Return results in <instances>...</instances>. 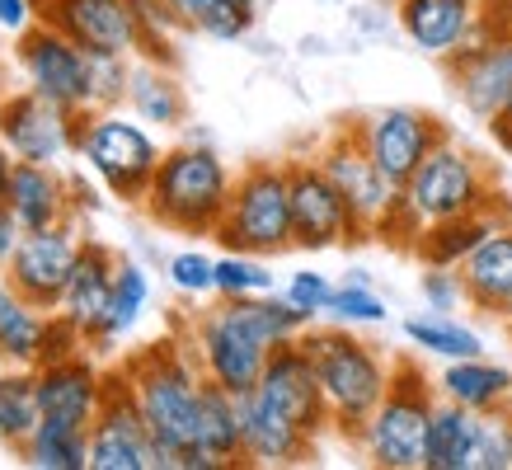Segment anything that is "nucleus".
Wrapping results in <instances>:
<instances>
[{"instance_id":"31","label":"nucleus","mask_w":512,"mask_h":470,"mask_svg":"<svg viewBox=\"0 0 512 470\" xmlns=\"http://www.w3.org/2000/svg\"><path fill=\"white\" fill-rule=\"evenodd\" d=\"M24 466L33 470H90V428L71 419H38L29 442L19 447Z\"/></svg>"},{"instance_id":"46","label":"nucleus","mask_w":512,"mask_h":470,"mask_svg":"<svg viewBox=\"0 0 512 470\" xmlns=\"http://www.w3.org/2000/svg\"><path fill=\"white\" fill-rule=\"evenodd\" d=\"M489 132H494V141L512 156V94H508V104H503V109L489 118Z\"/></svg>"},{"instance_id":"12","label":"nucleus","mask_w":512,"mask_h":470,"mask_svg":"<svg viewBox=\"0 0 512 470\" xmlns=\"http://www.w3.org/2000/svg\"><path fill=\"white\" fill-rule=\"evenodd\" d=\"M0 141L10 146L15 160L33 165H62L76 156V109L52 104L38 90H10L0 99Z\"/></svg>"},{"instance_id":"24","label":"nucleus","mask_w":512,"mask_h":470,"mask_svg":"<svg viewBox=\"0 0 512 470\" xmlns=\"http://www.w3.org/2000/svg\"><path fill=\"white\" fill-rule=\"evenodd\" d=\"M5 207L15 212L24 231H47L57 221H76L66 174H57V165H33V160H15V174L5 184Z\"/></svg>"},{"instance_id":"25","label":"nucleus","mask_w":512,"mask_h":470,"mask_svg":"<svg viewBox=\"0 0 512 470\" xmlns=\"http://www.w3.org/2000/svg\"><path fill=\"white\" fill-rule=\"evenodd\" d=\"M503 221H512V207H484V212H461V217H442V221H428L414 240V259L423 268H461L475 254L489 231H498Z\"/></svg>"},{"instance_id":"42","label":"nucleus","mask_w":512,"mask_h":470,"mask_svg":"<svg viewBox=\"0 0 512 470\" xmlns=\"http://www.w3.org/2000/svg\"><path fill=\"white\" fill-rule=\"evenodd\" d=\"M90 348V339H85V329L71 320V315L62 311H47V325H43V348H38V367H47V362H66L76 358V353H85Z\"/></svg>"},{"instance_id":"47","label":"nucleus","mask_w":512,"mask_h":470,"mask_svg":"<svg viewBox=\"0 0 512 470\" xmlns=\"http://www.w3.org/2000/svg\"><path fill=\"white\" fill-rule=\"evenodd\" d=\"M66 188H71V217H76V212H94V207H99V198H94V188L85 184V179H76V174H71V179H66Z\"/></svg>"},{"instance_id":"23","label":"nucleus","mask_w":512,"mask_h":470,"mask_svg":"<svg viewBox=\"0 0 512 470\" xmlns=\"http://www.w3.org/2000/svg\"><path fill=\"white\" fill-rule=\"evenodd\" d=\"M113 278H118V254H113L104 240L85 235V240H80V254H76V268H71V278H66L62 306H57V311L71 315V320L85 329V339H94V329L104 320V306H109V297H113Z\"/></svg>"},{"instance_id":"28","label":"nucleus","mask_w":512,"mask_h":470,"mask_svg":"<svg viewBox=\"0 0 512 470\" xmlns=\"http://www.w3.org/2000/svg\"><path fill=\"white\" fill-rule=\"evenodd\" d=\"M198 452L212 466H249L245 461V428H240V395L207 381L198 409Z\"/></svg>"},{"instance_id":"43","label":"nucleus","mask_w":512,"mask_h":470,"mask_svg":"<svg viewBox=\"0 0 512 470\" xmlns=\"http://www.w3.org/2000/svg\"><path fill=\"white\" fill-rule=\"evenodd\" d=\"M282 297L292 301L296 311H306L311 320H320L329 306V297H334V282L325 278V273H311V268H301V273H292L287 278V292Z\"/></svg>"},{"instance_id":"40","label":"nucleus","mask_w":512,"mask_h":470,"mask_svg":"<svg viewBox=\"0 0 512 470\" xmlns=\"http://www.w3.org/2000/svg\"><path fill=\"white\" fill-rule=\"evenodd\" d=\"M170 287L184 297H217V259H207L202 250H179L165 264Z\"/></svg>"},{"instance_id":"20","label":"nucleus","mask_w":512,"mask_h":470,"mask_svg":"<svg viewBox=\"0 0 512 470\" xmlns=\"http://www.w3.org/2000/svg\"><path fill=\"white\" fill-rule=\"evenodd\" d=\"M395 19H400L409 43L442 62L456 47L470 43L475 19H480V0H395Z\"/></svg>"},{"instance_id":"6","label":"nucleus","mask_w":512,"mask_h":470,"mask_svg":"<svg viewBox=\"0 0 512 470\" xmlns=\"http://www.w3.org/2000/svg\"><path fill=\"white\" fill-rule=\"evenodd\" d=\"M212 240H221V250L259 254V259L296 250L287 160H254L235 174L231 207H226Z\"/></svg>"},{"instance_id":"50","label":"nucleus","mask_w":512,"mask_h":470,"mask_svg":"<svg viewBox=\"0 0 512 470\" xmlns=\"http://www.w3.org/2000/svg\"><path fill=\"white\" fill-rule=\"evenodd\" d=\"M503 329H508V339H512V320H503Z\"/></svg>"},{"instance_id":"16","label":"nucleus","mask_w":512,"mask_h":470,"mask_svg":"<svg viewBox=\"0 0 512 470\" xmlns=\"http://www.w3.org/2000/svg\"><path fill=\"white\" fill-rule=\"evenodd\" d=\"M353 127L362 137V146H367V156L376 160V170L400 188L414 179V170L428 160V151L437 141L451 137L447 127L423 109H376Z\"/></svg>"},{"instance_id":"51","label":"nucleus","mask_w":512,"mask_h":470,"mask_svg":"<svg viewBox=\"0 0 512 470\" xmlns=\"http://www.w3.org/2000/svg\"><path fill=\"white\" fill-rule=\"evenodd\" d=\"M137 5H151V0H137Z\"/></svg>"},{"instance_id":"34","label":"nucleus","mask_w":512,"mask_h":470,"mask_svg":"<svg viewBox=\"0 0 512 470\" xmlns=\"http://www.w3.org/2000/svg\"><path fill=\"white\" fill-rule=\"evenodd\" d=\"M404 339L419 348V353H433L442 362H456V358H480L484 353V339L475 334L470 325H461L456 315H409L404 320Z\"/></svg>"},{"instance_id":"17","label":"nucleus","mask_w":512,"mask_h":470,"mask_svg":"<svg viewBox=\"0 0 512 470\" xmlns=\"http://www.w3.org/2000/svg\"><path fill=\"white\" fill-rule=\"evenodd\" d=\"M442 71H447L461 109H466L470 118L489 123L512 94V33L470 38L466 47H456L451 57H442Z\"/></svg>"},{"instance_id":"26","label":"nucleus","mask_w":512,"mask_h":470,"mask_svg":"<svg viewBox=\"0 0 512 470\" xmlns=\"http://www.w3.org/2000/svg\"><path fill=\"white\" fill-rule=\"evenodd\" d=\"M437 395L451 405H466L475 414L489 409H512V372L498 367L480 353V358H456L437 372Z\"/></svg>"},{"instance_id":"41","label":"nucleus","mask_w":512,"mask_h":470,"mask_svg":"<svg viewBox=\"0 0 512 470\" xmlns=\"http://www.w3.org/2000/svg\"><path fill=\"white\" fill-rule=\"evenodd\" d=\"M419 297H423V306H428L433 315H451V311H461V306H470L461 268H423Z\"/></svg>"},{"instance_id":"32","label":"nucleus","mask_w":512,"mask_h":470,"mask_svg":"<svg viewBox=\"0 0 512 470\" xmlns=\"http://www.w3.org/2000/svg\"><path fill=\"white\" fill-rule=\"evenodd\" d=\"M43 325L47 311L24 301L10 282H0V367H38Z\"/></svg>"},{"instance_id":"1","label":"nucleus","mask_w":512,"mask_h":470,"mask_svg":"<svg viewBox=\"0 0 512 470\" xmlns=\"http://www.w3.org/2000/svg\"><path fill=\"white\" fill-rule=\"evenodd\" d=\"M306 325H315L306 311H296L278 292H264V297H217V306L188 315L179 334L207 381L245 395L259 386L268 353L287 339H301Z\"/></svg>"},{"instance_id":"33","label":"nucleus","mask_w":512,"mask_h":470,"mask_svg":"<svg viewBox=\"0 0 512 470\" xmlns=\"http://www.w3.org/2000/svg\"><path fill=\"white\" fill-rule=\"evenodd\" d=\"M43 419L38 405V372L33 367H0V447L19 452Z\"/></svg>"},{"instance_id":"37","label":"nucleus","mask_w":512,"mask_h":470,"mask_svg":"<svg viewBox=\"0 0 512 470\" xmlns=\"http://www.w3.org/2000/svg\"><path fill=\"white\" fill-rule=\"evenodd\" d=\"M132 62L123 52H90V109H127V85H132Z\"/></svg>"},{"instance_id":"44","label":"nucleus","mask_w":512,"mask_h":470,"mask_svg":"<svg viewBox=\"0 0 512 470\" xmlns=\"http://www.w3.org/2000/svg\"><path fill=\"white\" fill-rule=\"evenodd\" d=\"M38 19V10H33V0H0V29L10 33H24Z\"/></svg>"},{"instance_id":"45","label":"nucleus","mask_w":512,"mask_h":470,"mask_svg":"<svg viewBox=\"0 0 512 470\" xmlns=\"http://www.w3.org/2000/svg\"><path fill=\"white\" fill-rule=\"evenodd\" d=\"M19 240H24V226L15 221V212L5 207V198H0V268L10 264V254L19 250Z\"/></svg>"},{"instance_id":"13","label":"nucleus","mask_w":512,"mask_h":470,"mask_svg":"<svg viewBox=\"0 0 512 470\" xmlns=\"http://www.w3.org/2000/svg\"><path fill=\"white\" fill-rule=\"evenodd\" d=\"M33 10H38V19L71 33L85 52L141 57V47L151 38L137 0H33Z\"/></svg>"},{"instance_id":"35","label":"nucleus","mask_w":512,"mask_h":470,"mask_svg":"<svg viewBox=\"0 0 512 470\" xmlns=\"http://www.w3.org/2000/svg\"><path fill=\"white\" fill-rule=\"evenodd\" d=\"M174 15L184 19L188 33H202V38H217V43H235L254 29V10L235 5V0H170Z\"/></svg>"},{"instance_id":"27","label":"nucleus","mask_w":512,"mask_h":470,"mask_svg":"<svg viewBox=\"0 0 512 470\" xmlns=\"http://www.w3.org/2000/svg\"><path fill=\"white\" fill-rule=\"evenodd\" d=\"M127 113L146 127L174 132L188 123V94L174 76V66L160 62H132V85H127Z\"/></svg>"},{"instance_id":"7","label":"nucleus","mask_w":512,"mask_h":470,"mask_svg":"<svg viewBox=\"0 0 512 470\" xmlns=\"http://www.w3.org/2000/svg\"><path fill=\"white\" fill-rule=\"evenodd\" d=\"M160 156H165V146L156 141V132L141 118H123V109L90 113L85 137H80V160L94 170V179L118 203L132 207L146 203V188L160 170Z\"/></svg>"},{"instance_id":"30","label":"nucleus","mask_w":512,"mask_h":470,"mask_svg":"<svg viewBox=\"0 0 512 470\" xmlns=\"http://www.w3.org/2000/svg\"><path fill=\"white\" fill-rule=\"evenodd\" d=\"M475 423H480L475 409L451 405V400L437 395L433 423H428V447H423V470H470Z\"/></svg>"},{"instance_id":"21","label":"nucleus","mask_w":512,"mask_h":470,"mask_svg":"<svg viewBox=\"0 0 512 470\" xmlns=\"http://www.w3.org/2000/svg\"><path fill=\"white\" fill-rule=\"evenodd\" d=\"M461 278H466L470 311L498 325L512 320V221H503L475 245V254L461 264Z\"/></svg>"},{"instance_id":"15","label":"nucleus","mask_w":512,"mask_h":470,"mask_svg":"<svg viewBox=\"0 0 512 470\" xmlns=\"http://www.w3.org/2000/svg\"><path fill=\"white\" fill-rule=\"evenodd\" d=\"M80 240L85 235H76V221H57L47 231H24L19 250L5 264V282L24 301H33L38 311H57L66 292V278L76 268Z\"/></svg>"},{"instance_id":"9","label":"nucleus","mask_w":512,"mask_h":470,"mask_svg":"<svg viewBox=\"0 0 512 470\" xmlns=\"http://www.w3.org/2000/svg\"><path fill=\"white\" fill-rule=\"evenodd\" d=\"M90 470H156V438L123 367L104 372V400L90 423Z\"/></svg>"},{"instance_id":"49","label":"nucleus","mask_w":512,"mask_h":470,"mask_svg":"<svg viewBox=\"0 0 512 470\" xmlns=\"http://www.w3.org/2000/svg\"><path fill=\"white\" fill-rule=\"evenodd\" d=\"M235 5H245V10H254V15H259V10H268L273 0H235Z\"/></svg>"},{"instance_id":"18","label":"nucleus","mask_w":512,"mask_h":470,"mask_svg":"<svg viewBox=\"0 0 512 470\" xmlns=\"http://www.w3.org/2000/svg\"><path fill=\"white\" fill-rule=\"evenodd\" d=\"M254 391L264 395L268 405H278L292 423H301L311 438H325L329 428H334L325 391H320V376H315V362L301 348V339H287V344H278L268 353L264 376H259Z\"/></svg>"},{"instance_id":"19","label":"nucleus","mask_w":512,"mask_h":470,"mask_svg":"<svg viewBox=\"0 0 512 470\" xmlns=\"http://www.w3.org/2000/svg\"><path fill=\"white\" fill-rule=\"evenodd\" d=\"M240 428H245V461L249 466H296L315 452V442L301 423H292L278 405H268L259 391L240 395Z\"/></svg>"},{"instance_id":"3","label":"nucleus","mask_w":512,"mask_h":470,"mask_svg":"<svg viewBox=\"0 0 512 470\" xmlns=\"http://www.w3.org/2000/svg\"><path fill=\"white\" fill-rule=\"evenodd\" d=\"M301 348H306L315 362V376H320V391H325L334 433L357 442L362 423L372 419V409L386 400L390 367H395V362L376 344L357 339L353 325H334V320H329V325H306Z\"/></svg>"},{"instance_id":"8","label":"nucleus","mask_w":512,"mask_h":470,"mask_svg":"<svg viewBox=\"0 0 512 470\" xmlns=\"http://www.w3.org/2000/svg\"><path fill=\"white\" fill-rule=\"evenodd\" d=\"M404 198L414 203L423 226L442 217H461V212H484V207L508 203V193H498L489 165L475 151H466L456 137H442L428 151V160L404 184Z\"/></svg>"},{"instance_id":"11","label":"nucleus","mask_w":512,"mask_h":470,"mask_svg":"<svg viewBox=\"0 0 512 470\" xmlns=\"http://www.w3.org/2000/svg\"><path fill=\"white\" fill-rule=\"evenodd\" d=\"M287 184H292V231L296 250H334V245H357L367 240V231L357 226L353 207L339 193V184L329 179L311 160H287Z\"/></svg>"},{"instance_id":"14","label":"nucleus","mask_w":512,"mask_h":470,"mask_svg":"<svg viewBox=\"0 0 512 470\" xmlns=\"http://www.w3.org/2000/svg\"><path fill=\"white\" fill-rule=\"evenodd\" d=\"M315 165L339 184V193L348 198V207H353L357 226L367 231V240L376 235V221L390 212V203H395V193H400V184H390L386 174L376 170V160L367 156V146H362V137H357L353 123L334 127L325 141H320V151H315Z\"/></svg>"},{"instance_id":"48","label":"nucleus","mask_w":512,"mask_h":470,"mask_svg":"<svg viewBox=\"0 0 512 470\" xmlns=\"http://www.w3.org/2000/svg\"><path fill=\"white\" fill-rule=\"evenodd\" d=\"M10 174H15V156H10V146L0 141V198H5V184H10Z\"/></svg>"},{"instance_id":"5","label":"nucleus","mask_w":512,"mask_h":470,"mask_svg":"<svg viewBox=\"0 0 512 470\" xmlns=\"http://www.w3.org/2000/svg\"><path fill=\"white\" fill-rule=\"evenodd\" d=\"M437 409V381L423 376L414 358H395L390 367V391L362 423L357 447L381 470H423V447H428V423Z\"/></svg>"},{"instance_id":"39","label":"nucleus","mask_w":512,"mask_h":470,"mask_svg":"<svg viewBox=\"0 0 512 470\" xmlns=\"http://www.w3.org/2000/svg\"><path fill=\"white\" fill-rule=\"evenodd\" d=\"M470 470H512V409H489V414H480Z\"/></svg>"},{"instance_id":"4","label":"nucleus","mask_w":512,"mask_h":470,"mask_svg":"<svg viewBox=\"0 0 512 470\" xmlns=\"http://www.w3.org/2000/svg\"><path fill=\"white\" fill-rule=\"evenodd\" d=\"M235 174L207 141H179L160 156V170L146 188V217L174 235H217L231 207Z\"/></svg>"},{"instance_id":"10","label":"nucleus","mask_w":512,"mask_h":470,"mask_svg":"<svg viewBox=\"0 0 512 470\" xmlns=\"http://www.w3.org/2000/svg\"><path fill=\"white\" fill-rule=\"evenodd\" d=\"M15 62L24 71V85L47 94L62 109H90V52L47 19H33L19 33Z\"/></svg>"},{"instance_id":"38","label":"nucleus","mask_w":512,"mask_h":470,"mask_svg":"<svg viewBox=\"0 0 512 470\" xmlns=\"http://www.w3.org/2000/svg\"><path fill=\"white\" fill-rule=\"evenodd\" d=\"M273 292V273L259 254L226 250L217 259V297H264Z\"/></svg>"},{"instance_id":"29","label":"nucleus","mask_w":512,"mask_h":470,"mask_svg":"<svg viewBox=\"0 0 512 470\" xmlns=\"http://www.w3.org/2000/svg\"><path fill=\"white\" fill-rule=\"evenodd\" d=\"M151 306V278H146V268L132 264V259H118V278H113V297L104 306V320L94 329L90 348L94 353H113V348L123 344L127 334L137 329V320L146 315Z\"/></svg>"},{"instance_id":"22","label":"nucleus","mask_w":512,"mask_h":470,"mask_svg":"<svg viewBox=\"0 0 512 470\" xmlns=\"http://www.w3.org/2000/svg\"><path fill=\"white\" fill-rule=\"evenodd\" d=\"M33 372H38V405H43L47 419H71L90 428L94 414H99V400H104V372L94 367L90 353L47 362Z\"/></svg>"},{"instance_id":"36","label":"nucleus","mask_w":512,"mask_h":470,"mask_svg":"<svg viewBox=\"0 0 512 470\" xmlns=\"http://www.w3.org/2000/svg\"><path fill=\"white\" fill-rule=\"evenodd\" d=\"M325 315L334 325H386V301L372 292V282L367 273H348V278L334 287V297H329Z\"/></svg>"},{"instance_id":"2","label":"nucleus","mask_w":512,"mask_h":470,"mask_svg":"<svg viewBox=\"0 0 512 470\" xmlns=\"http://www.w3.org/2000/svg\"><path fill=\"white\" fill-rule=\"evenodd\" d=\"M137 405L156 438V470H217L198 452V409L207 376L188 353L184 334L156 339L123 362Z\"/></svg>"}]
</instances>
